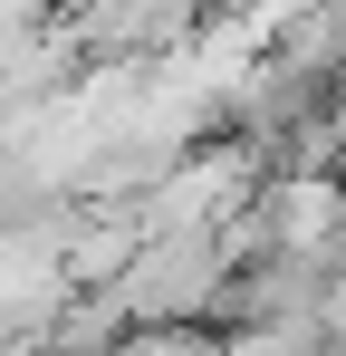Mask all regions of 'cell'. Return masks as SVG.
I'll return each instance as SVG.
<instances>
[{
    "mask_svg": "<svg viewBox=\"0 0 346 356\" xmlns=\"http://www.w3.org/2000/svg\"><path fill=\"white\" fill-rule=\"evenodd\" d=\"M231 241L222 232H183V241H145L135 260H125V280H115V298H125V318H192V308H212V298H231Z\"/></svg>",
    "mask_w": 346,
    "mask_h": 356,
    "instance_id": "6da1fadb",
    "label": "cell"
},
{
    "mask_svg": "<svg viewBox=\"0 0 346 356\" xmlns=\"http://www.w3.org/2000/svg\"><path fill=\"white\" fill-rule=\"evenodd\" d=\"M212 0H87V39H106V49H173L192 19H202Z\"/></svg>",
    "mask_w": 346,
    "mask_h": 356,
    "instance_id": "7a4b0ae2",
    "label": "cell"
}]
</instances>
